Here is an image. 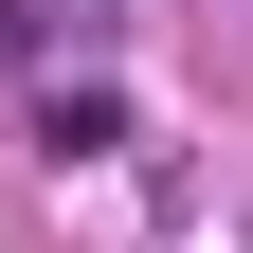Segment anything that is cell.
Wrapping results in <instances>:
<instances>
[{
  "label": "cell",
  "mask_w": 253,
  "mask_h": 253,
  "mask_svg": "<svg viewBox=\"0 0 253 253\" xmlns=\"http://www.w3.org/2000/svg\"><path fill=\"white\" fill-rule=\"evenodd\" d=\"M37 145L109 163V145H126V90H109V73H54V90H37Z\"/></svg>",
  "instance_id": "obj_1"
}]
</instances>
